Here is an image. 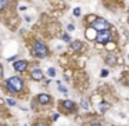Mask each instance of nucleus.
<instances>
[{
  "label": "nucleus",
  "instance_id": "obj_23",
  "mask_svg": "<svg viewBox=\"0 0 129 126\" xmlns=\"http://www.w3.org/2000/svg\"><path fill=\"white\" fill-rule=\"evenodd\" d=\"M35 126H46L43 122H38V123H35Z\"/></svg>",
  "mask_w": 129,
  "mask_h": 126
},
{
  "label": "nucleus",
  "instance_id": "obj_13",
  "mask_svg": "<svg viewBox=\"0 0 129 126\" xmlns=\"http://www.w3.org/2000/svg\"><path fill=\"white\" fill-rule=\"evenodd\" d=\"M6 4H7V0H0V10H3L6 7Z\"/></svg>",
  "mask_w": 129,
  "mask_h": 126
},
{
  "label": "nucleus",
  "instance_id": "obj_6",
  "mask_svg": "<svg viewBox=\"0 0 129 126\" xmlns=\"http://www.w3.org/2000/svg\"><path fill=\"white\" fill-rule=\"evenodd\" d=\"M31 76H32V79L33 81H42L43 79V72L39 68H35V69H32V72H31Z\"/></svg>",
  "mask_w": 129,
  "mask_h": 126
},
{
  "label": "nucleus",
  "instance_id": "obj_17",
  "mask_svg": "<svg viewBox=\"0 0 129 126\" xmlns=\"http://www.w3.org/2000/svg\"><path fill=\"white\" fill-rule=\"evenodd\" d=\"M7 104L13 107V105H15V101H14V100H13V98H8V100H7Z\"/></svg>",
  "mask_w": 129,
  "mask_h": 126
},
{
  "label": "nucleus",
  "instance_id": "obj_5",
  "mask_svg": "<svg viewBox=\"0 0 129 126\" xmlns=\"http://www.w3.org/2000/svg\"><path fill=\"white\" fill-rule=\"evenodd\" d=\"M26 67H28V63L24 61V60H21V61H15V64H14V69L17 71V72H24V71L26 69Z\"/></svg>",
  "mask_w": 129,
  "mask_h": 126
},
{
  "label": "nucleus",
  "instance_id": "obj_22",
  "mask_svg": "<svg viewBox=\"0 0 129 126\" xmlns=\"http://www.w3.org/2000/svg\"><path fill=\"white\" fill-rule=\"evenodd\" d=\"M90 126H101V123H99V122H93Z\"/></svg>",
  "mask_w": 129,
  "mask_h": 126
},
{
  "label": "nucleus",
  "instance_id": "obj_4",
  "mask_svg": "<svg viewBox=\"0 0 129 126\" xmlns=\"http://www.w3.org/2000/svg\"><path fill=\"white\" fill-rule=\"evenodd\" d=\"M110 39H111V32L110 31H100L97 33L96 40H97V43H100V44H107V43L110 42Z\"/></svg>",
  "mask_w": 129,
  "mask_h": 126
},
{
  "label": "nucleus",
  "instance_id": "obj_8",
  "mask_svg": "<svg viewBox=\"0 0 129 126\" xmlns=\"http://www.w3.org/2000/svg\"><path fill=\"white\" fill-rule=\"evenodd\" d=\"M63 107L65 109H68V111H71V109L75 108V103L71 101V100H64V101H63Z\"/></svg>",
  "mask_w": 129,
  "mask_h": 126
},
{
  "label": "nucleus",
  "instance_id": "obj_7",
  "mask_svg": "<svg viewBox=\"0 0 129 126\" xmlns=\"http://www.w3.org/2000/svg\"><path fill=\"white\" fill-rule=\"evenodd\" d=\"M38 101L40 103V104H47V103L50 101V96H49V94H45V93H42V94L38 96Z\"/></svg>",
  "mask_w": 129,
  "mask_h": 126
},
{
  "label": "nucleus",
  "instance_id": "obj_12",
  "mask_svg": "<svg viewBox=\"0 0 129 126\" xmlns=\"http://www.w3.org/2000/svg\"><path fill=\"white\" fill-rule=\"evenodd\" d=\"M74 15H75V17H79V15H80V8L79 7L74 8Z\"/></svg>",
  "mask_w": 129,
  "mask_h": 126
},
{
  "label": "nucleus",
  "instance_id": "obj_1",
  "mask_svg": "<svg viewBox=\"0 0 129 126\" xmlns=\"http://www.w3.org/2000/svg\"><path fill=\"white\" fill-rule=\"evenodd\" d=\"M7 87L10 89L11 93H18L24 89V83H22V79L18 76H11L7 79Z\"/></svg>",
  "mask_w": 129,
  "mask_h": 126
},
{
  "label": "nucleus",
  "instance_id": "obj_11",
  "mask_svg": "<svg viewBox=\"0 0 129 126\" xmlns=\"http://www.w3.org/2000/svg\"><path fill=\"white\" fill-rule=\"evenodd\" d=\"M108 107H110V105H108L107 103H101V104L99 105V108H100V111H101V112H104L105 109H108Z\"/></svg>",
  "mask_w": 129,
  "mask_h": 126
},
{
  "label": "nucleus",
  "instance_id": "obj_10",
  "mask_svg": "<svg viewBox=\"0 0 129 126\" xmlns=\"http://www.w3.org/2000/svg\"><path fill=\"white\" fill-rule=\"evenodd\" d=\"M105 61H107V64H110V65H115V63H117V57L115 56H108L107 58H105Z\"/></svg>",
  "mask_w": 129,
  "mask_h": 126
},
{
  "label": "nucleus",
  "instance_id": "obj_18",
  "mask_svg": "<svg viewBox=\"0 0 129 126\" xmlns=\"http://www.w3.org/2000/svg\"><path fill=\"white\" fill-rule=\"evenodd\" d=\"M101 76H103V78H104V76H107V75H108V71L107 69H103V71H101Z\"/></svg>",
  "mask_w": 129,
  "mask_h": 126
},
{
  "label": "nucleus",
  "instance_id": "obj_9",
  "mask_svg": "<svg viewBox=\"0 0 129 126\" xmlns=\"http://www.w3.org/2000/svg\"><path fill=\"white\" fill-rule=\"evenodd\" d=\"M82 42H80V40H75V42H72L71 43V47H72V50L74 51H78V50H80L82 49Z\"/></svg>",
  "mask_w": 129,
  "mask_h": 126
},
{
  "label": "nucleus",
  "instance_id": "obj_3",
  "mask_svg": "<svg viewBox=\"0 0 129 126\" xmlns=\"http://www.w3.org/2000/svg\"><path fill=\"white\" fill-rule=\"evenodd\" d=\"M92 28L96 29V31H108V28H110V24H108L105 20H103V18H96L94 20V22L92 24Z\"/></svg>",
  "mask_w": 129,
  "mask_h": 126
},
{
  "label": "nucleus",
  "instance_id": "obj_2",
  "mask_svg": "<svg viewBox=\"0 0 129 126\" xmlns=\"http://www.w3.org/2000/svg\"><path fill=\"white\" fill-rule=\"evenodd\" d=\"M33 51H35V54L39 58H45V57H47V54H49L47 47H46L42 42H35V44H33Z\"/></svg>",
  "mask_w": 129,
  "mask_h": 126
},
{
  "label": "nucleus",
  "instance_id": "obj_21",
  "mask_svg": "<svg viewBox=\"0 0 129 126\" xmlns=\"http://www.w3.org/2000/svg\"><path fill=\"white\" fill-rule=\"evenodd\" d=\"M114 46H115V44H112V43H108V46H107V47H108L110 50H112V49H114Z\"/></svg>",
  "mask_w": 129,
  "mask_h": 126
},
{
  "label": "nucleus",
  "instance_id": "obj_25",
  "mask_svg": "<svg viewBox=\"0 0 129 126\" xmlns=\"http://www.w3.org/2000/svg\"><path fill=\"white\" fill-rule=\"evenodd\" d=\"M128 58H129V54H128Z\"/></svg>",
  "mask_w": 129,
  "mask_h": 126
},
{
  "label": "nucleus",
  "instance_id": "obj_24",
  "mask_svg": "<svg viewBox=\"0 0 129 126\" xmlns=\"http://www.w3.org/2000/svg\"><path fill=\"white\" fill-rule=\"evenodd\" d=\"M3 76V68H1V64H0V78Z\"/></svg>",
  "mask_w": 129,
  "mask_h": 126
},
{
  "label": "nucleus",
  "instance_id": "obj_19",
  "mask_svg": "<svg viewBox=\"0 0 129 126\" xmlns=\"http://www.w3.org/2000/svg\"><path fill=\"white\" fill-rule=\"evenodd\" d=\"M82 107H83L85 109H87V108H89V104H87L86 101H82Z\"/></svg>",
  "mask_w": 129,
  "mask_h": 126
},
{
  "label": "nucleus",
  "instance_id": "obj_14",
  "mask_svg": "<svg viewBox=\"0 0 129 126\" xmlns=\"http://www.w3.org/2000/svg\"><path fill=\"white\" fill-rule=\"evenodd\" d=\"M63 39L65 40V42H71V36L68 35V33H64V35H63Z\"/></svg>",
  "mask_w": 129,
  "mask_h": 126
},
{
  "label": "nucleus",
  "instance_id": "obj_20",
  "mask_svg": "<svg viewBox=\"0 0 129 126\" xmlns=\"http://www.w3.org/2000/svg\"><path fill=\"white\" fill-rule=\"evenodd\" d=\"M67 28H68V31H71V32H72L74 29H75V26H74L72 24H70V25H68V26H67Z\"/></svg>",
  "mask_w": 129,
  "mask_h": 126
},
{
  "label": "nucleus",
  "instance_id": "obj_15",
  "mask_svg": "<svg viewBox=\"0 0 129 126\" xmlns=\"http://www.w3.org/2000/svg\"><path fill=\"white\" fill-rule=\"evenodd\" d=\"M58 89H60V91H63V93H67V87H64V86H61V84H60V82H58Z\"/></svg>",
  "mask_w": 129,
  "mask_h": 126
},
{
  "label": "nucleus",
  "instance_id": "obj_16",
  "mask_svg": "<svg viewBox=\"0 0 129 126\" xmlns=\"http://www.w3.org/2000/svg\"><path fill=\"white\" fill-rule=\"evenodd\" d=\"M49 75L50 76H54V75H56V69H54V68H49Z\"/></svg>",
  "mask_w": 129,
  "mask_h": 126
}]
</instances>
